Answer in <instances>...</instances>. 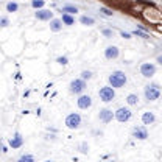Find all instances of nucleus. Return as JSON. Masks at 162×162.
<instances>
[{
  "label": "nucleus",
  "instance_id": "nucleus-1",
  "mask_svg": "<svg viewBox=\"0 0 162 162\" xmlns=\"http://www.w3.org/2000/svg\"><path fill=\"white\" fill-rule=\"evenodd\" d=\"M109 83L112 87H122L126 84V75L123 73V72L117 70V72H112L109 75Z\"/></svg>",
  "mask_w": 162,
  "mask_h": 162
},
{
  "label": "nucleus",
  "instance_id": "nucleus-2",
  "mask_svg": "<svg viewBox=\"0 0 162 162\" xmlns=\"http://www.w3.org/2000/svg\"><path fill=\"white\" fill-rule=\"evenodd\" d=\"M98 95H100L101 101H104V103H109V101H112L114 98H115V92H114V87L104 86V87H101L100 91H98Z\"/></svg>",
  "mask_w": 162,
  "mask_h": 162
},
{
  "label": "nucleus",
  "instance_id": "nucleus-3",
  "mask_svg": "<svg viewBox=\"0 0 162 162\" xmlns=\"http://www.w3.org/2000/svg\"><path fill=\"white\" fill-rule=\"evenodd\" d=\"M79 125H81V117H79V114L72 112V114L67 115V119H66V126H67V128H70V129H76Z\"/></svg>",
  "mask_w": 162,
  "mask_h": 162
},
{
  "label": "nucleus",
  "instance_id": "nucleus-4",
  "mask_svg": "<svg viewBox=\"0 0 162 162\" xmlns=\"http://www.w3.org/2000/svg\"><path fill=\"white\" fill-rule=\"evenodd\" d=\"M131 117H132V112H131V109H128V107H120V109H117V112H115V119L122 123L128 122Z\"/></svg>",
  "mask_w": 162,
  "mask_h": 162
},
{
  "label": "nucleus",
  "instance_id": "nucleus-5",
  "mask_svg": "<svg viewBox=\"0 0 162 162\" xmlns=\"http://www.w3.org/2000/svg\"><path fill=\"white\" fill-rule=\"evenodd\" d=\"M159 97H160V91L156 86H148L145 89V98L148 101H156Z\"/></svg>",
  "mask_w": 162,
  "mask_h": 162
},
{
  "label": "nucleus",
  "instance_id": "nucleus-6",
  "mask_svg": "<svg viewBox=\"0 0 162 162\" xmlns=\"http://www.w3.org/2000/svg\"><path fill=\"white\" fill-rule=\"evenodd\" d=\"M140 73L145 76V78H151L153 75L156 73L154 64H151V62H143V64L140 66Z\"/></svg>",
  "mask_w": 162,
  "mask_h": 162
},
{
  "label": "nucleus",
  "instance_id": "nucleus-7",
  "mask_svg": "<svg viewBox=\"0 0 162 162\" xmlns=\"http://www.w3.org/2000/svg\"><path fill=\"white\" fill-rule=\"evenodd\" d=\"M84 87H86V81L83 78H79V79H73L70 83V92H73V94H81L84 91Z\"/></svg>",
  "mask_w": 162,
  "mask_h": 162
},
{
  "label": "nucleus",
  "instance_id": "nucleus-8",
  "mask_svg": "<svg viewBox=\"0 0 162 162\" xmlns=\"http://www.w3.org/2000/svg\"><path fill=\"white\" fill-rule=\"evenodd\" d=\"M78 107L79 109H87V107H91L92 106V98L89 97V95H81L78 98Z\"/></svg>",
  "mask_w": 162,
  "mask_h": 162
},
{
  "label": "nucleus",
  "instance_id": "nucleus-9",
  "mask_svg": "<svg viewBox=\"0 0 162 162\" xmlns=\"http://www.w3.org/2000/svg\"><path fill=\"white\" fill-rule=\"evenodd\" d=\"M100 120L103 122V123H109L114 117H115V112H112L111 109H103V111H100Z\"/></svg>",
  "mask_w": 162,
  "mask_h": 162
},
{
  "label": "nucleus",
  "instance_id": "nucleus-10",
  "mask_svg": "<svg viewBox=\"0 0 162 162\" xmlns=\"http://www.w3.org/2000/svg\"><path fill=\"white\" fill-rule=\"evenodd\" d=\"M36 19H39V20H50V19H53V13L50 10H38V11H36Z\"/></svg>",
  "mask_w": 162,
  "mask_h": 162
},
{
  "label": "nucleus",
  "instance_id": "nucleus-11",
  "mask_svg": "<svg viewBox=\"0 0 162 162\" xmlns=\"http://www.w3.org/2000/svg\"><path fill=\"white\" fill-rule=\"evenodd\" d=\"M132 136L136 137V139H139V140H145L148 137V132H147V129L143 128V126H137V128H134Z\"/></svg>",
  "mask_w": 162,
  "mask_h": 162
},
{
  "label": "nucleus",
  "instance_id": "nucleus-12",
  "mask_svg": "<svg viewBox=\"0 0 162 162\" xmlns=\"http://www.w3.org/2000/svg\"><path fill=\"white\" fill-rule=\"evenodd\" d=\"M22 145H23V137L20 136L19 132L14 134V137L10 139V147H11V148H20Z\"/></svg>",
  "mask_w": 162,
  "mask_h": 162
},
{
  "label": "nucleus",
  "instance_id": "nucleus-13",
  "mask_svg": "<svg viewBox=\"0 0 162 162\" xmlns=\"http://www.w3.org/2000/svg\"><path fill=\"white\" fill-rule=\"evenodd\" d=\"M119 48H117L115 45H109L106 50H104V56L107 58V59H115L117 56H119Z\"/></svg>",
  "mask_w": 162,
  "mask_h": 162
},
{
  "label": "nucleus",
  "instance_id": "nucleus-14",
  "mask_svg": "<svg viewBox=\"0 0 162 162\" xmlns=\"http://www.w3.org/2000/svg\"><path fill=\"white\" fill-rule=\"evenodd\" d=\"M154 120H156V117H154V114L153 112H143V115H142V122H143V125H151V123H154Z\"/></svg>",
  "mask_w": 162,
  "mask_h": 162
},
{
  "label": "nucleus",
  "instance_id": "nucleus-15",
  "mask_svg": "<svg viewBox=\"0 0 162 162\" xmlns=\"http://www.w3.org/2000/svg\"><path fill=\"white\" fill-rule=\"evenodd\" d=\"M50 30L51 31H61L62 30V20H59V19H53L51 22H50Z\"/></svg>",
  "mask_w": 162,
  "mask_h": 162
},
{
  "label": "nucleus",
  "instance_id": "nucleus-16",
  "mask_svg": "<svg viewBox=\"0 0 162 162\" xmlns=\"http://www.w3.org/2000/svg\"><path fill=\"white\" fill-rule=\"evenodd\" d=\"M79 22L83 23V25H87V26H91V25H94V23H95L94 17H89V16H83V17L79 19Z\"/></svg>",
  "mask_w": 162,
  "mask_h": 162
},
{
  "label": "nucleus",
  "instance_id": "nucleus-17",
  "mask_svg": "<svg viewBox=\"0 0 162 162\" xmlns=\"http://www.w3.org/2000/svg\"><path fill=\"white\" fill-rule=\"evenodd\" d=\"M62 22H64L66 25H73V22H75V19L72 17L70 14H67V13H64L62 14Z\"/></svg>",
  "mask_w": 162,
  "mask_h": 162
},
{
  "label": "nucleus",
  "instance_id": "nucleus-18",
  "mask_svg": "<svg viewBox=\"0 0 162 162\" xmlns=\"http://www.w3.org/2000/svg\"><path fill=\"white\" fill-rule=\"evenodd\" d=\"M126 101H128V104H137V101H139V97L136 95V94H129L128 97H126Z\"/></svg>",
  "mask_w": 162,
  "mask_h": 162
},
{
  "label": "nucleus",
  "instance_id": "nucleus-19",
  "mask_svg": "<svg viewBox=\"0 0 162 162\" xmlns=\"http://www.w3.org/2000/svg\"><path fill=\"white\" fill-rule=\"evenodd\" d=\"M44 5H45V0H33V2H31V6H33V8H36V10L42 8Z\"/></svg>",
  "mask_w": 162,
  "mask_h": 162
},
{
  "label": "nucleus",
  "instance_id": "nucleus-20",
  "mask_svg": "<svg viewBox=\"0 0 162 162\" xmlns=\"http://www.w3.org/2000/svg\"><path fill=\"white\" fill-rule=\"evenodd\" d=\"M17 8H19V6H17V3H16V2H10V3L6 5L8 13H16V11H17Z\"/></svg>",
  "mask_w": 162,
  "mask_h": 162
},
{
  "label": "nucleus",
  "instance_id": "nucleus-21",
  "mask_svg": "<svg viewBox=\"0 0 162 162\" xmlns=\"http://www.w3.org/2000/svg\"><path fill=\"white\" fill-rule=\"evenodd\" d=\"M62 13L75 14V13H78V8H75V6H64V8H62Z\"/></svg>",
  "mask_w": 162,
  "mask_h": 162
},
{
  "label": "nucleus",
  "instance_id": "nucleus-22",
  "mask_svg": "<svg viewBox=\"0 0 162 162\" xmlns=\"http://www.w3.org/2000/svg\"><path fill=\"white\" fill-rule=\"evenodd\" d=\"M17 162H34V157L31 154H23V156L19 157V160H17Z\"/></svg>",
  "mask_w": 162,
  "mask_h": 162
},
{
  "label": "nucleus",
  "instance_id": "nucleus-23",
  "mask_svg": "<svg viewBox=\"0 0 162 162\" xmlns=\"http://www.w3.org/2000/svg\"><path fill=\"white\" fill-rule=\"evenodd\" d=\"M81 78H83L84 81H86V79H91V78H92V73H91L89 70H84L83 73H81Z\"/></svg>",
  "mask_w": 162,
  "mask_h": 162
},
{
  "label": "nucleus",
  "instance_id": "nucleus-24",
  "mask_svg": "<svg viewBox=\"0 0 162 162\" xmlns=\"http://www.w3.org/2000/svg\"><path fill=\"white\" fill-rule=\"evenodd\" d=\"M56 61L59 62V64H61V66H67V64H69V59H67L66 56H59V58H58Z\"/></svg>",
  "mask_w": 162,
  "mask_h": 162
},
{
  "label": "nucleus",
  "instance_id": "nucleus-25",
  "mask_svg": "<svg viewBox=\"0 0 162 162\" xmlns=\"http://www.w3.org/2000/svg\"><path fill=\"white\" fill-rule=\"evenodd\" d=\"M100 11H101L104 16H112V14H114V13L109 10V8H100Z\"/></svg>",
  "mask_w": 162,
  "mask_h": 162
},
{
  "label": "nucleus",
  "instance_id": "nucleus-26",
  "mask_svg": "<svg viewBox=\"0 0 162 162\" xmlns=\"http://www.w3.org/2000/svg\"><path fill=\"white\" fill-rule=\"evenodd\" d=\"M134 34H136V36H140V38H143V39H148V34H145V33H142V31H134Z\"/></svg>",
  "mask_w": 162,
  "mask_h": 162
},
{
  "label": "nucleus",
  "instance_id": "nucleus-27",
  "mask_svg": "<svg viewBox=\"0 0 162 162\" xmlns=\"http://www.w3.org/2000/svg\"><path fill=\"white\" fill-rule=\"evenodd\" d=\"M120 34H122V38H125V39H129L131 38V34L129 33H125V31H122Z\"/></svg>",
  "mask_w": 162,
  "mask_h": 162
},
{
  "label": "nucleus",
  "instance_id": "nucleus-28",
  "mask_svg": "<svg viewBox=\"0 0 162 162\" xmlns=\"http://www.w3.org/2000/svg\"><path fill=\"white\" fill-rule=\"evenodd\" d=\"M8 25V19L6 17H2V26H6Z\"/></svg>",
  "mask_w": 162,
  "mask_h": 162
},
{
  "label": "nucleus",
  "instance_id": "nucleus-29",
  "mask_svg": "<svg viewBox=\"0 0 162 162\" xmlns=\"http://www.w3.org/2000/svg\"><path fill=\"white\" fill-rule=\"evenodd\" d=\"M103 34H104V36H112V31H109V30H103Z\"/></svg>",
  "mask_w": 162,
  "mask_h": 162
},
{
  "label": "nucleus",
  "instance_id": "nucleus-30",
  "mask_svg": "<svg viewBox=\"0 0 162 162\" xmlns=\"http://www.w3.org/2000/svg\"><path fill=\"white\" fill-rule=\"evenodd\" d=\"M157 62H159V64H162V56H157Z\"/></svg>",
  "mask_w": 162,
  "mask_h": 162
},
{
  "label": "nucleus",
  "instance_id": "nucleus-31",
  "mask_svg": "<svg viewBox=\"0 0 162 162\" xmlns=\"http://www.w3.org/2000/svg\"><path fill=\"white\" fill-rule=\"evenodd\" d=\"M44 162H53V160H44Z\"/></svg>",
  "mask_w": 162,
  "mask_h": 162
}]
</instances>
